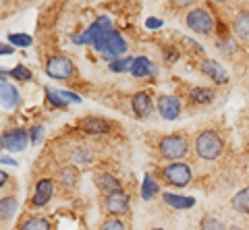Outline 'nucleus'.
Segmentation results:
<instances>
[{"label":"nucleus","instance_id":"f257e3e1","mask_svg":"<svg viewBox=\"0 0 249 230\" xmlns=\"http://www.w3.org/2000/svg\"><path fill=\"white\" fill-rule=\"evenodd\" d=\"M112 32V25H110V19L108 17H98L91 25L83 32V42L85 44H91L93 50L104 54V44H106V35Z\"/></svg>","mask_w":249,"mask_h":230},{"label":"nucleus","instance_id":"f03ea898","mask_svg":"<svg viewBox=\"0 0 249 230\" xmlns=\"http://www.w3.org/2000/svg\"><path fill=\"white\" fill-rule=\"evenodd\" d=\"M158 151L162 158L178 162V160L185 158L187 151H189V141H187L183 135H166L158 141Z\"/></svg>","mask_w":249,"mask_h":230},{"label":"nucleus","instance_id":"7ed1b4c3","mask_svg":"<svg viewBox=\"0 0 249 230\" xmlns=\"http://www.w3.org/2000/svg\"><path fill=\"white\" fill-rule=\"evenodd\" d=\"M196 153L201 160H216L222 153V139L214 131H201L196 137Z\"/></svg>","mask_w":249,"mask_h":230},{"label":"nucleus","instance_id":"20e7f679","mask_svg":"<svg viewBox=\"0 0 249 230\" xmlns=\"http://www.w3.org/2000/svg\"><path fill=\"white\" fill-rule=\"evenodd\" d=\"M185 23L191 32H196L199 35H210L214 32V17L212 13L206 11V9H196V11H189L185 17Z\"/></svg>","mask_w":249,"mask_h":230},{"label":"nucleus","instance_id":"39448f33","mask_svg":"<svg viewBox=\"0 0 249 230\" xmlns=\"http://www.w3.org/2000/svg\"><path fill=\"white\" fill-rule=\"evenodd\" d=\"M162 179H164L166 185L185 187L187 182L191 181V168L185 162H173V164L162 168Z\"/></svg>","mask_w":249,"mask_h":230},{"label":"nucleus","instance_id":"423d86ee","mask_svg":"<svg viewBox=\"0 0 249 230\" xmlns=\"http://www.w3.org/2000/svg\"><path fill=\"white\" fill-rule=\"evenodd\" d=\"M44 71L52 79H73L75 77V65L67 56H52L46 63Z\"/></svg>","mask_w":249,"mask_h":230},{"label":"nucleus","instance_id":"0eeeda50","mask_svg":"<svg viewBox=\"0 0 249 230\" xmlns=\"http://www.w3.org/2000/svg\"><path fill=\"white\" fill-rule=\"evenodd\" d=\"M31 141L29 133L25 129H13V131H6L2 135V148L9 151H21L27 148V143Z\"/></svg>","mask_w":249,"mask_h":230},{"label":"nucleus","instance_id":"6e6552de","mask_svg":"<svg viewBox=\"0 0 249 230\" xmlns=\"http://www.w3.org/2000/svg\"><path fill=\"white\" fill-rule=\"evenodd\" d=\"M104 208L108 210V214H114V216H121V214H127L129 210V195L124 191H114V193H108L104 197Z\"/></svg>","mask_w":249,"mask_h":230},{"label":"nucleus","instance_id":"1a4fd4ad","mask_svg":"<svg viewBox=\"0 0 249 230\" xmlns=\"http://www.w3.org/2000/svg\"><path fill=\"white\" fill-rule=\"evenodd\" d=\"M201 73L206 77H210L216 85H224V83H229V75L224 71V66L220 63H216V60H201Z\"/></svg>","mask_w":249,"mask_h":230},{"label":"nucleus","instance_id":"9d476101","mask_svg":"<svg viewBox=\"0 0 249 230\" xmlns=\"http://www.w3.org/2000/svg\"><path fill=\"white\" fill-rule=\"evenodd\" d=\"M52 193H54V182L50 179L37 181L34 197H31V205H34V208H42V205H46L52 199Z\"/></svg>","mask_w":249,"mask_h":230},{"label":"nucleus","instance_id":"9b49d317","mask_svg":"<svg viewBox=\"0 0 249 230\" xmlns=\"http://www.w3.org/2000/svg\"><path fill=\"white\" fill-rule=\"evenodd\" d=\"M158 112L162 114V118L175 120L181 114V102L175 96H160L158 98Z\"/></svg>","mask_w":249,"mask_h":230},{"label":"nucleus","instance_id":"f8f14e48","mask_svg":"<svg viewBox=\"0 0 249 230\" xmlns=\"http://www.w3.org/2000/svg\"><path fill=\"white\" fill-rule=\"evenodd\" d=\"M79 129L88 135H106L110 131V122L104 118H98V116H85L79 122Z\"/></svg>","mask_w":249,"mask_h":230},{"label":"nucleus","instance_id":"ddd939ff","mask_svg":"<svg viewBox=\"0 0 249 230\" xmlns=\"http://www.w3.org/2000/svg\"><path fill=\"white\" fill-rule=\"evenodd\" d=\"M0 96H2V106L13 110L19 104V91L6 81V71H2V83H0Z\"/></svg>","mask_w":249,"mask_h":230},{"label":"nucleus","instance_id":"4468645a","mask_svg":"<svg viewBox=\"0 0 249 230\" xmlns=\"http://www.w3.org/2000/svg\"><path fill=\"white\" fill-rule=\"evenodd\" d=\"M131 108H133L137 118H145L152 112V98L145 91H139V94L131 98Z\"/></svg>","mask_w":249,"mask_h":230},{"label":"nucleus","instance_id":"2eb2a0df","mask_svg":"<svg viewBox=\"0 0 249 230\" xmlns=\"http://www.w3.org/2000/svg\"><path fill=\"white\" fill-rule=\"evenodd\" d=\"M131 75L137 77V79H143V77H152L156 75V65L152 63L150 58L139 56L133 60V66H131Z\"/></svg>","mask_w":249,"mask_h":230},{"label":"nucleus","instance_id":"dca6fc26","mask_svg":"<svg viewBox=\"0 0 249 230\" xmlns=\"http://www.w3.org/2000/svg\"><path fill=\"white\" fill-rule=\"evenodd\" d=\"M232 32L243 42H249V11H239L232 19Z\"/></svg>","mask_w":249,"mask_h":230},{"label":"nucleus","instance_id":"f3484780","mask_svg":"<svg viewBox=\"0 0 249 230\" xmlns=\"http://www.w3.org/2000/svg\"><path fill=\"white\" fill-rule=\"evenodd\" d=\"M77 181H79V170H77L75 166H65V168H60V172H58V182H60L62 189L71 191V189L77 185Z\"/></svg>","mask_w":249,"mask_h":230},{"label":"nucleus","instance_id":"a211bd4d","mask_svg":"<svg viewBox=\"0 0 249 230\" xmlns=\"http://www.w3.org/2000/svg\"><path fill=\"white\" fill-rule=\"evenodd\" d=\"M162 199H164L166 205H170V208H175V210H189V208L196 205V199H193V197L175 195V193H164V195H162Z\"/></svg>","mask_w":249,"mask_h":230},{"label":"nucleus","instance_id":"6ab92c4d","mask_svg":"<svg viewBox=\"0 0 249 230\" xmlns=\"http://www.w3.org/2000/svg\"><path fill=\"white\" fill-rule=\"evenodd\" d=\"M96 187L102 191L104 195L108 193H114V191H121V181L119 179H114L112 174H98L96 176Z\"/></svg>","mask_w":249,"mask_h":230},{"label":"nucleus","instance_id":"aec40b11","mask_svg":"<svg viewBox=\"0 0 249 230\" xmlns=\"http://www.w3.org/2000/svg\"><path fill=\"white\" fill-rule=\"evenodd\" d=\"M158 193H160L158 181H156L152 174H145L143 176V182H142V197L145 199V201H150V199H154Z\"/></svg>","mask_w":249,"mask_h":230},{"label":"nucleus","instance_id":"412c9836","mask_svg":"<svg viewBox=\"0 0 249 230\" xmlns=\"http://www.w3.org/2000/svg\"><path fill=\"white\" fill-rule=\"evenodd\" d=\"M189 99L193 104H210L214 99V91L212 89H208V87H193L189 91Z\"/></svg>","mask_w":249,"mask_h":230},{"label":"nucleus","instance_id":"4be33fe9","mask_svg":"<svg viewBox=\"0 0 249 230\" xmlns=\"http://www.w3.org/2000/svg\"><path fill=\"white\" fill-rule=\"evenodd\" d=\"M232 208L241 214H249V187L241 189L239 193L232 197Z\"/></svg>","mask_w":249,"mask_h":230},{"label":"nucleus","instance_id":"5701e85b","mask_svg":"<svg viewBox=\"0 0 249 230\" xmlns=\"http://www.w3.org/2000/svg\"><path fill=\"white\" fill-rule=\"evenodd\" d=\"M46 98H48V104H52L54 108H60V110H65L67 106H69V102L65 98H62V94L60 91H56V89H50V87H46Z\"/></svg>","mask_w":249,"mask_h":230},{"label":"nucleus","instance_id":"b1692460","mask_svg":"<svg viewBox=\"0 0 249 230\" xmlns=\"http://www.w3.org/2000/svg\"><path fill=\"white\" fill-rule=\"evenodd\" d=\"M15 208H17V199H15V197H2V201H0V214H2L4 222L9 218H13Z\"/></svg>","mask_w":249,"mask_h":230},{"label":"nucleus","instance_id":"393cba45","mask_svg":"<svg viewBox=\"0 0 249 230\" xmlns=\"http://www.w3.org/2000/svg\"><path fill=\"white\" fill-rule=\"evenodd\" d=\"M21 230H50V224L44 218H29L21 224Z\"/></svg>","mask_w":249,"mask_h":230},{"label":"nucleus","instance_id":"a878e982","mask_svg":"<svg viewBox=\"0 0 249 230\" xmlns=\"http://www.w3.org/2000/svg\"><path fill=\"white\" fill-rule=\"evenodd\" d=\"M133 60L135 58H119V60H112V63H108V68H110L112 73L131 71V66H133Z\"/></svg>","mask_w":249,"mask_h":230},{"label":"nucleus","instance_id":"bb28decb","mask_svg":"<svg viewBox=\"0 0 249 230\" xmlns=\"http://www.w3.org/2000/svg\"><path fill=\"white\" fill-rule=\"evenodd\" d=\"M199 230H227L224 224L214 216H204L199 222Z\"/></svg>","mask_w":249,"mask_h":230},{"label":"nucleus","instance_id":"cd10ccee","mask_svg":"<svg viewBox=\"0 0 249 230\" xmlns=\"http://www.w3.org/2000/svg\"><path fill=\"white\" fill-rule=\"evenodd\" d=\"M89 160H91V151L85 149V148H77L71 153V162L73 164H89Z\"/></svg>","mask_w":249,"mask_h":230},{"label":"nucleus","instance_id":"c85d7f7f","mask_svg":"<svg viewBox=\"0 0 249 230\" xmlns=\"http://www.w3.org/2000/svg\"><path fill=\"white\" fill-rule=\"evenodd\" d=\"M9 75L13 77V79L23 81V83H25V81H31V71H29V68H25V65H17Z\"/></svg>","mask_w":249,"mask_h":230},{"label":"nucleus","instance_id":"c756f323","mask_svg":"<svg viewBox=\"0 0 249 230\" xmlns=\"http://www.w3.org/2000/svg\"><path fill=\"white\" fill-rule=\"evenodd\" d=\"M218 48H220L222 54H235L237 52V42L235 40H231V37H220L218 40Z\"/></svg>","mask_w":249,"mask_h":230},{"label":"nucleus","instance_id":"7c9ffc66","mask_svg":"<svg viewBox=\"0 0 249 230\" xmlns=\"http://www.w3.org/2000/svg\"><path fill=\"white\" fill-rule=\"evenodd\" d=\"M9 42L13 46H19V48H25V46H31V37L25 33H11L9 35Z\"/></svg>","mask_w":249,"mask_h":230},{"label":"nucleus","instance_id":"2f4dec72","mask_svg":"<svg viewBox=\"0 0 249 230\" xmlns=\"http://www.w3.org/2000/svg\"><path fill=\"white\" fill-rule=\"evenodd\" d=\"M100 230H127V226H124L121 220H114L112 218V220H106Z\"/></svg>","mask_w":249,"mask_h":230},{"label":"nucleus","instance_id":"473e14b6","mask_svg":"<svg viewBox=\"0 0 249 230\" xmlns=\"http://www.w3.org/2000/svg\"><path fill=\"white\" fill-rule=\"evenodd\" d=\"M42 135H44V127H40V125H37V127H34V129H31V143H40V139H42Z\"/></svg>","mask_w":249,"mask_h":230},{"label":"nucleus","instance_id":"72a5a7b5","mask_svg":"<svg viewBox=\"0 0 249 230\" xmlns=\"http://www.w3.org/2000/svg\"><path fill=\"white\" fill-rule=\"evenodd\" d=\"M60 94H62V98H65L67 102H75V104L81 102V98L77 96V94H73V91H60Z\"/></svg>","mask_w":249,"mask_h":230},{"label":"nucleus","instance_id":"f704fd0d","mask_svg":"<svg viewBox=\"0 0 249 230\" xmlns=\"http://www.w3.org/2000/svg\"><path fill=\"white\" fill-rule=\"evenodd\" d=\"M145 27H147V29H158V27H162V21H160V19L150 17V19L145 21Z\"/></svg>","mask_w":249,"mask_h":230},{"label":"nucleus","instance_id":"c9c22d12","mask_svg":"<svg viewBox=\"0 0 249 230\" xmlns=\"http://www.w3.org/2000/svg\"><path fill=\"white\" fill-rule=\"evenodd\" d=\"M0 52H2V54H13V52H15V48H11V46L2 44V46H0Z\"/></svg>","mask_w":249,"mask_h":230},{"label":"nucleus","instance_id":"e433bc0d","mask_svg":"<svg viewBox=\"0 0 249 230\" xmlns=\"http://www.w3.org/2000/svg\"><path fill=\"white\" fill-rule=\"evenodd\" d=\"M2 164H11V166H15L17 162H15L13 158H6V156H2Z\"/></svg>","mask_w":249,"mask_h":230},{"label":"nucleus","instance_id":"4c0bfd02","mask_svg":"<svg viewBox=\"0 0 249 230\" xmlns=\"http://www.w3.org/2000/svg\"><path fill=\"white\" fill-rule=\"evenodd\" d=\"M229 230H243V228H239V226H232V228H229Z\"/></svg>","mask_w":249,"mask_h":230},{"label":"nucleus","instance_id":"58836bf2","mask_svg":"<svg viewBox=\"0 0 249 230\" xmlns=\"http://www.w3.org/2000/svg\"><path fill=\"white\" fill-rule=\"evenodd\" d=\"M152 230H162V228H152Z\"/></svg>","mask_w":249,"mask_h":230},{"label":"nucleus","instance_id":"ea45409f","mask_svg":"<svg viewBox=\"0 0 249 230\" xmlns=\"http://www.w3.org/2000/svg\"><path fill=\"white\" fill-rule=\"evenodd\" d=\"M247 75H249V66H247Z\"/></svg>","mask_w":249,"mask_h":230}]
</instances>
